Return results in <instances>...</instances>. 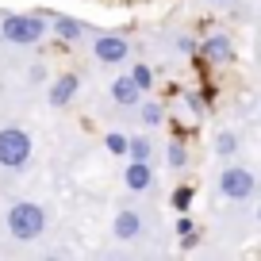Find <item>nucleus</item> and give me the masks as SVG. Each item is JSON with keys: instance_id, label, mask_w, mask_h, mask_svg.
Returning <instances> with one entry per match:
<instances>
[{"instance_id": "1", "label": "nucleus", "mask_w": 261, "mask_h": 261, "mask_svg": "<svg viewBox=\"0 0 261 261\" xmlns=\"http://www.w3.org/2000/svg\"><path fill=\"white\" fill-rule=\"evenodd\" d=\"M46 19L42 16H23V12H12V16L0 19V35L8 42H16V46H35V42L46 35Z\"/></svg>"}, {"instance_id": "2", "label": "nucleus", "mask_w": 261, "mask_h": 261, "mask_svg": "<svg viewBox=\"0 0 261 261\" xmlns=\"http://www.w3.org/2000/svg\"><path fill=\"white\" fill-rule=\"evenodd\" d=\"M42 227H46V212H42L39 204H16L8 212V230H12V238H19V242L39 238Z\"/></svg>"}, {"instance_id": "3", "label": "nucleus", "mask_w": 261, "mask_h": 261, "mask_svg": "<svg viewBox=\"0 0 261 261\" xmlns=\"http://www.w3.org/2000/svg\"><path fill=\"white\" fill-rule=\"evenodd\" d=\"M31 162V135L19 127H4L0 130V165L4 169H23Z\"/></svg>"}, {"instance_id": "4", "label": "nucleus", "mask_w": 261, "mask_h": 261, "mask_svg": "<svg viewBox=\"0 0 261 261\" xmlns=\"http://www.w3.org/2000/svg\"><path fill=\"white\" fill-rule=\"evenodd\" d=\"M223 196H230V200H246V196H253V188H257V177H253L250 169H227L219 180Z\"/></svg>"}, {"instance_id": "5", "label": "nucleus", "mask_w": 261, "mask_h": 261, "mask_svg": "<svg viewBox=\"0 0 261 261\" xmlns=\"http://www.w3.org/2000/svg\"><path fill=\"white\" fill-rule=\"evenodd\" d=\"M92 54H96L104 65H119L123 58L130 54V46H127V39H119V35H100L96 46H92Z\"/></svg>"}, {"instance_id": "6", "label": "nucleus", "mask_w": 261, "mask_h": 261, "mask_svg": "<svg viewBox=\"0 0 261 261\" xmlns=\"http://www.w3.org/2000/svg\"><path fill=\"white\" fill-rule=\"evenodd\" d=\"M142 234V215L139 212H119L115 215V238L119 242H135Z\"/></svg>"}, {"instance_id": "7", "label": "nucleus", "mask_w": 261, "mask_h": 261, "mask_svg": "<svg viewBox=\"0 0 261 261\" xmlns=\"http://www.w3.org/2000/svg\"><path fill=\"white\" fill-rule=\"evenodd\" d=\"M139 96H142V89H139L135 77H119V81L112 85V100H115V104H123V108H135V104H139Z\"/></svg>"}, {"instance_id": "8", "label": "nucleus", "mask_w": 261, "mask_h": 261, "mask_svg": "<svg viewBox=\"0 0 261 261\" xmlns=\"http://www.w3.org/2000/svg\"><path fill=\"white\" fill-rule=\"evenodd\" d=\"M204 54H207V62L223 65V62H230V58H234V46H230L227 35H212V39L204 42Z\"/></svg>"}, {"instance_id": "9", "label": "nucleus", "mask_w": 261, "mask_h": 261, "mask_svg": "<svg viewBox=\"0 0 261 261\" xmlns=\"http://www.w3.org/2000/svg\"><path fill=\"white\" fill-rule=\"evenodd\" d=\"M73 96H77V77H73V73L58 77V81H54V89H50V104H54V108H65Z\"/></svg>"}, {"instance_id": "10", "label": "nucleus", "mask_w": 261, "mask_h": 261, "mask_svg": "<svg viewBox=\"0 0 261 261\" xmlns=\"http://www.w3.org/2000/svg\"><path fill=\"white\" fill-rule=\"evenodd\" d=\"M127 188H135V192H146L150 185H154V173H150V165L146 162H130V169H127Z\"/></svg>"}, {"instance_id": "11", "label": "nucleus", "mask_w": 261, "mask_h": 261, "mask_svg": "<svg viewBox=\"0 0 261 261\" xmlns=\"http://www.w3.org/2000/svg\"><path fill=\"white\" fill-rule=\"evenodd\" d=\"M54 31H58V35H62V39H65V42H77V39H81V35H85V27H81V23H77V19H69V16H62V19H54Z\"/></svg>"}, {"instance_id": "12", "label": "nucleus", "mask_w": 261, "mask_h": 261, "mask_svg": "<svg viewBox=\"0 0 261 261\" xmlns=\"http://www.w3.org/2000/svg\"><path fill=\"white\" fill-rule=\"evenodd\" d=\"M127 154L135 158V162H150V142H146V139H130Z\"/></svg>"}, {"instance_id": "13", "label": "nucleus", "mask_w": 261, "mask_h": 261, "mask_svg": "<svg viewBox=\"0 0 261 261\" xmlns=\"http://www.w3.org/2000/svg\"><path fill=\"white\" fill-rule=\"evenodd\" d=\"M108 150H112V154H127V146H130V142L127 139H123V135H108Z\"/></svg>"}, {"instance_id": "14", "label": "nucleus", "mask_w": 261, "mask_h": 261, "mask_svg": "<svg viewBox=\"0 0 261 261\" xmlns=\"http://www.w3.org/2000/svg\"><path fill=\"white\" fill-rule=\"evenodd\" d=\"M130 77L139 81V89H150V77H154V73H150L146 65H135V69H130Z\"/></svg>"}, {"instance_id": "15", "label": "nucleus", "mask_w": 261, "mask_h": 261, "mask_svg": "<svg viewBox=\"0 0 261 261\" xmlns=\"http://www.w3.org/2000/svg\"><path fill=\"white\" fill-rule=\"evenodd\" d=\"M215 150H219V154H234V135H219V139H215Z\"/></svg>"}, {"instance_id": "16", "label": "nucleus", "mask_w": 261, "mask_h": 261, "mask_svg": "<svg viewBox=\"0 0 261 261\" xmlns=\"http://www.w3.org/2000/svg\"><path fill=\"white\" fill-rule=\"evenodd\" d=\"M142 119H146L150 127H154V123H162V108H158V104H146V108H142Z\"/></svg>"}, {"instance_id": "17", "label": "nucleus", "mask_w": 261, "mask_h": 261, "mask_svg": "<svg viewBox=\"0 0 261 261\" xmlns=\"http://www.w3.org/2000/svg\"><path fill=\"white\" fill-rule=\"evenodd\" d=\"M169 165H185V146L180 142H169Z\"/></svg>"}, {"instance_id": "18", "label": "nucleus", "mask_w": 261, "mask_h": 261, "mask_svg": "<svg viewBox=\"0 0 261 261\" xmlns=\"http://www.w3.org/2000/svg\"><path fill=\"white\" fill-rule=\"evenodd\" d=\"M173 204H177L180 212H185V207L192 204V192H188V188H177V192H173Z\"/></svg>"}, {"instance_id": "19", "label": "nucleus", "mask_w": 261, "mask_h": 261, "mask_svg": "<svg viewBox=\"0 0 261 261\" xmlns=\"http://www.w3.org/2000/svg\"><path fill=\"white\" fill-rule=\"evenodd\" d=\"M257 219H261V207H257Z\"/></svg>"}]
</instances>
